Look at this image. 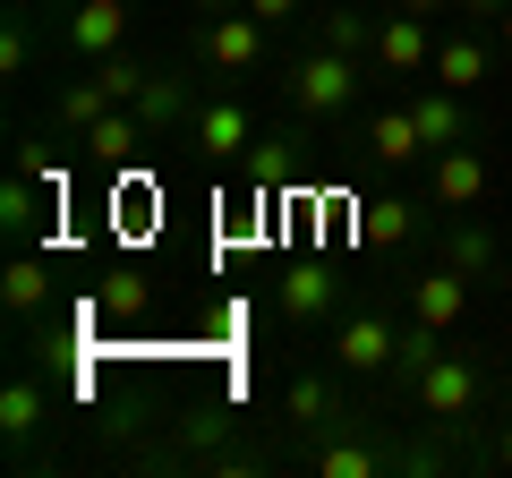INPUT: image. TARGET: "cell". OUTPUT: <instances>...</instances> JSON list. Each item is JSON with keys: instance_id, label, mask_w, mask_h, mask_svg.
Wrapping results in <instances>:
<instances>
[{"instance_id": "1", "label": "cell", "mask_w": 512, "mask_h": 478, "mask_svg": "<svg viewBox=\"0 0 512 478\" xmlns=\"http://www.w3.org/2000/svg\"><path fill=\"white\" fill-rule=\"evenodd\" d=\"M350 103H359V60L316 43V52L291 69V111H299V120H342Z\"/></svg>"}, {"instance_id": "2", "label": "cell", "mask_w": 512, "mask_h": 478, "mask_svg": "<svg viewBox=\"0 0 512 478\" xmlns=\"http://www.w3.org/2000/svg\"><path fill=\"white\" fill-rule=\"evenodd\" d=\"M333 368H350V376H384L393 368V350H402V333H393V316L384 308H350L342 325H333Z\"/></svg>"}, {"instance_id": "3", "label": "cell", "mask_w": 512, "mask_h": 478, "mask_svg": "<svg viewBox=\"0 0 512 478\" xmlns=\"http://www.w3.org/2000/svg\"><path fill=\"white\" fill-rule=\"evenodd\" d=\"M410 393H419V410H427L436 427H461V419L478 410V368H470V359H453V350H436Z\"/></svg>"}, {"instance_id": "4", "label": "cell", "mask_w": 512, "mask_h": 478, "mask_svg": "<svg viewBox=\"0 0 512 478\" xmlns=\"http://www.w3.org/2000/svg\"><path fill=\"white\" fill-rule=\"evenodd\" d=\"M188 137H197V154H214V163H239V154L256 146V111L239 103V94H205L197 120H188Z\"/></svg>"}, {"instance_id": "5", "label": "cell", "mask_w": 512, "mask_h": 478, "mask_svg": "<svg viewBox=\"0 0 512 478\" xmlns=\"http://www.w3.org/2000/svg\"><path fill=\"white\" fill-rule=\"evenodd\" d=\"M197 52H205V69H214V77H248L256 60H265V18L231 9V18H214V26H205V43H197Z\"/></svg>"}, {"instance_id": "6", "label": "cell", "mask_w": 512, "mask_h": 478, "mask_svg": "<svg viewBox=\"0 0 512 478\" xmlns=\"http://www.w3.org/2000/svg\"><path fill=\"white\" fill-rule=\"evenodd\" d=\"M77 146H86V163H103V171H137V154L154 146V129L137 120V103H120V111H103Z\"/></svg>"}, {"instance_id": "7", "label": "cell", "mask_w": 512, "mask_h": 478, "mask_svg": "<svg viewBox=\"0 0 512 478\" xmlns=\"http://www.w3.org/2000/svg\"><path fill=\"white\" fill-rule=\"evenodd\" d=\"M60 35H69L77 60H111V52H128V0H77Z\"/></svg>"}, {"instance_id": "8", "label": "cell", "mask_w": 512, "mask_h": 478, "mask_svg": "<svg viewBox=\"0 0 512 478\" xmlns=\"http://www.w3.org/2000/svg\"><path fill=\"white\" fill-rule=\"evenodd\" d=\"M376 69L384 77H427V69H436V35H427V18L393 9V18L376 26Z\"/></svg>"}, {"instance_id": "9", "label": "cell", "mask_w": 512, "mask_h": 478, "mask_svg": "<svg viewBox=\"0 0 512 478\" xmlns=\"http://www.w3.org/2000/svg\"><path fill=\"white\" fill-rule=\"evenodd\" d=\"M282 316H291V325H325V316H333V299H342V274H333V265L325 257H299L291 265V274H282Z\"/></svg>"}, {"instance_id": "10", "label": "cell", "mask_w": 512, "mask_h": 478, "mask_svg": "<svg viewBox=\"0 0 512 478\" xmlns=\"http://www.w3.org/2000/svg\"><path fill=\"white\" fill-rule=\"evenodd\" d=\"M52 214L60 205H52V188H43L35 171H9V180H0V231L18 239V248H35V239L52 231Z\"/></svg>"}, {"instance_id": "11", "label": "cell", "mask_w": 512, "mask_h": 478, "mask_svg": "<svg viewBox=\"0 0 512 478\" xmlns=\"http://www.w3.org/2000/svg\"><path fill=\"white\" fill-rule=\"evenodd\" d=\"M410 316H419V325H436V333H453L461 316H470V274H461V265L419 274V282H410Z\"/></svg>"}, {"instance_id": "12", "label": "cell", "mask_w": 512, "mask_h": 478, "mask_svg": "<svg viewBox=\"0 0 512 478\" xmlns=\"http://www.w3.org/2000/svg\"><path fill=\"white\" fill-rule=\"evenodd\" d=\"M436 205H453V214H478V205H487V154L478 146H444L436 154Z\"/></svg>"}, {"instance_id": "13", "label": "cell", "mask_w": 512, "mask_h": 478, "mask_svg": "<svg viewBox=\"0 0 512 478\" xmlns=\"http://www.w3.org/2000/svg\"><path fill=\"white\" fill-rule=\"evenodd\" d=\"M0 299H9V316H18V325H35V316L52 308V257H43V248H18V257H9V274H0Z\"/></svg>"}, {"instance_id": "14", "label": "cell", "mask_w": 512, "mask_h": 478, "mask_svg": "<svg viewBox=\"0 0 512 478\" xmlns=\"http://www.w3.org/2000/svg\"><path fill=\"white\" fill-rule=\"evenodd\" d=\"M410 120H419L427 154H444V146H470V120H461V94H453V86H436V77H427V94H410Z\"/></svg>"}, {"instance_id": "15", "label": "cell", "mask_w": 512, "mask_h": 478, "mask_svg": "<svg viewBox=\"0 0 512 478\" xmlns=\"http://www.w3.org/2000/svg\"><path fill=\"white\" fill-rule=\"evenodd\" d=\"M43 419H52V385H43L35 368H18L9 385H0V436H9V444H26Z\"/></svg>"}, {"instance_id": "16", "label": "cell", "mask_w": 512, "mask_h": 478, "mask_svg": "<svg viewBox=\"0 0 512 478\" xmlns=\"http://www.w3.org/2000/svg\"><path fill=\"white\" fill-rule=\"evenodd\" d=\"M359 146H367V163H419L427 137H419V120H410V103H393V111H376L359 129Z\"/></svg>"}, {"instance_id": "17", "label": "cell", "mask_w": 512, "mask_h": 478, "mask_svg": "<svg viewBox=\"0 0 512 478\" xmlns=\"http://www.w3.org/2000/svg\"><path fill=\"white\" fill-rule=\"evenodd\" d=\"M137 120H146L154 137H171V129H188L197 111H188V77H171V69H154L146 77V94H137Z\"/></svg>"}, {"instance_id": "18", "label": "cell", "mask_w": 512, "mask_h": 478, "mask_svg": "<svg viewBox=\"0 0 512 478\" xmlns=\"http://www.w3.org/2000/svg\"><path fill=\"white\" fill-rule=\"evenodd\" d=\"M282 410H291V427H308V436H333V427H342V402H333L325 376H291Z\"/></svg>"}, {"instance_id": "19", "label": "cell", "mask_w": 512, "mask_h": 478, "mask_svg": "<svg viewBox=\"0 0 512 478\" xmlns=\"http://www.w3.org/2000/svg\"><path fill=\"white\" fill-rule=\"evenodd\" d=\"M393 453L384 444H350V436H325L316 444V478H384Z\"/></svg>"}, {"instance_id": "20", "label": "cell", "mask_w": 512, "mask_h": 478, "mask_svg": "<svg viewBox=\"0 0 512 478\" xmlns=\"http://www.w3.org/2000/svg\"><path fill=\"white\" fill-rule=\"evenodd\" d=\"M350 214H359L350 231H359L367 248H402L410 239V205L402 197H350Z\"/></svg>"}, {"instance_id": "21", "label": "cell", "mask_w": 512, "mask_h": 478, "mask_svg": "<svg viewBox=\"0 0 512 478\" xmlns=\"http://www.w3.org/2000/svg\"><path fill=\"white\" fill-rule=\"evenodd\" d=\"M436 86H453V94H470V86H487V43L478 35H453V43H436Z\"/></svg>"}, {"instance_id": "22", "label": "cell", "mask_w": 512, "mask_h": 478, "mask_svg": "<svg viewBox=\"0 0 512 478\" xmlns=\"http://www.w3.org/2000/svg\"><path fill=\"white\" fill-rule=\"evenodd\" d=\"M444 265H461V274H495V231H487V222H470V214H461L453 222V231H444Z\"/></svg>"}, {"instance_id": "23", "label": "cell", "mask_w": 512, "mask_h": 478, "mask_svg": "<svg viewBox=\"0 0 512 478\" xmlns=\"http://www.w3.org/2000/svg\"><path fill=\"white\" fill-rule=\"evenodd\" d=\"M146 308H154V282L137 274V265H120V274L94 291V316H111V325H128V316H146Z\"/></svg>"}, {"instance_id": "24", "label": "cell", "mask_w": 512, "mask_h": 478, "mask_svg": "<svg viewBox=\"0 0 512 478\" xmlns=\"http://www.w3.org/2000/svg\"><path fill=\"white\" fill-rule=\"evenodd\" d=\"M103 111H120V103H111V86H103V77H77V86L69 94H60V129H69V137H86L94 129V120H103Z\"/></svg>"}, {"instance_id": "25", "label": "cell", "mask_w": 512, "mask_h": 478, "mask_svg": "<svg viewBox=\"0 0 512 478\" xmlns=\"http://www.w3.org/2000/svg\"><path fill=\"white\" fill-rule=\"evenodd\" d=\"M26 69H35V18L9 9V26H0V77H26Z\"/></svg>"}, {"instance_id": "26", "label": "cell", "mask_w": 512, "mask_h": 478, "mask_svg": "<svg viewBox=\"0 0 512 478\" xmlns=\"http://www.w3.org/2000/svg\"><path fill=\"white\" fill-rule=\"evenodd\" d=\"M94 77H103V86H111V103H137V94H146V60H137V52H111V60H94Z\"/></svg>"}, {"instance_id": "27", "label": "cell", "mask_w": 512, "mask_h": 478, "mask_svg": "<svg viewBox=\"0 0 512 478\" xmlns=\"http://www.w3.org/2000/svg\"><path fill=\"white\" fill-rule=\"evenodd\" d=\"M325 52H350V60L376 52V26H367L359 9H325Z\"/></svg>"}, {"instance_id": "28", "label": "cell", "mask_w": 512, "mask_h": 478, "mask_svg": "<svg viewBox=\"0 0 512 478\" xmlns=\"http://www.w3.org/2000/svg\"><path fill=\"white\" fill-rule=\"evenodd\" d=\"M248 163H256V188H282V180H291V146H274V137H256Z\"/></svg>"}, {"instance_id": "29", "label": "cell", "mask_w": 512, "mask_h": 478, "mask_svg": "<svg viewBox=\"0 0 512 478\" xmlns=\"http://www.w3.org/2000/svg\"><path fill=\"white\" fill-rule=\"evenodd\" d=\"M222 427H231V419H222V402H197V410H188V444H214Z\"/></svg>"}, {"instance_id": "30", "label": "cell", "mask_w": 512, "mask_h": 478, "mask_svg": "<svg viewBox=\"0 0 512 478\" xmlns=\"http://www.w3.org/2000/svg\"><path fill=\"white\" fill-rule=\"evenodd\" d=\"M248 18H265V26H282V18H299V0H239Z\"/></svg>"}, {"instance_id": "31", "label": "cell", "mask_w": 512, "mask_h": 478, "mask_svg": "<svg viewBox=\"0 0 512 478\" xmlns=\"http://www.w3.org/2000/svg\"><path fill=\"white\" fill-rule=\"evenodd\" d=\"M453 9H461V18H504L512 0H453Z\"/></svg>"}, {"instance_id": "32", "label": "cell", "mask_w": 512, "mask_h": 478, "mask_svg": "<svg viewBox=\"0 0 512 478\" xmlns=\"http://www.w3.org/2000/svg\"><path fill=\"white\" fill-rule=\"evenodd\" d=\"M393 9H410V18H436V9H453V0H393Z\"/></svg>"}, {"instance_id": "33", "label": "cell", "mask_w": 512, "mask_h": 478, "mask_svg": "<svg viewBox=\"0 0 512 478\" xmlns=\"http://www.w3.org/2000/svg\"><path fill=\"white\" fill-rule=\"evenodd\" d=\"M197 9H205V18H231V9H239V0H197Z\"/></svg>"}, {"instance_id": "34", "label": "cell", "mask_w": 512, "mask_h": 478, "mask_svg": "<svg viewBox=\"0 0 512 478\" xmlns=\"http://www.w3.org/2000/svg\"><path fill=\"white\" fill-rule=\"evenodd\" d=\"M495 461H512V419H504V436H495Z\"/></svg>"}, {"instance_id": "35", "label": "cell", "mask_w": 512, "mask_h": 478, "mask_svg": "<svg viewBox=\"0 0 512 478\" xmlns=\"http://www.w3.org/2000/svg\"><path fill=\"white\" fill-rule=\"evenodd\" d=\"M495 35H504V52H512V9H504V18H495Z\"/></svg>"}, {"instance_id": "36", "label": "cell", "mask_w": 512, "mask_h": 478, "mask_svg": "<svg viewBox=\"0 0 512 478\" xmlns=\"http://www.w3.org/2000/svg\"><path fill=\"white\" fill-rule=\"evenodd\" d=\"M504 419H512V393H504Z\"/></svg>"}]
</instances>
